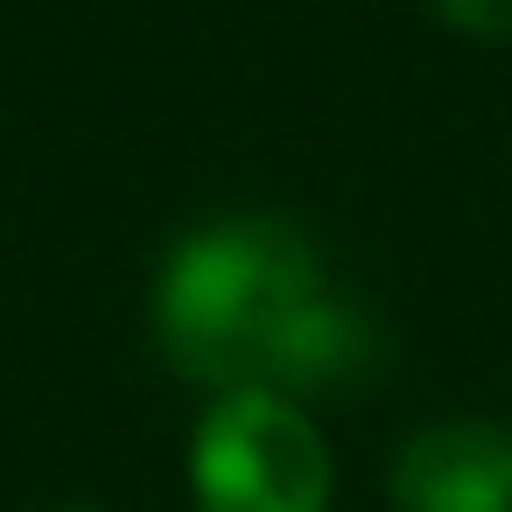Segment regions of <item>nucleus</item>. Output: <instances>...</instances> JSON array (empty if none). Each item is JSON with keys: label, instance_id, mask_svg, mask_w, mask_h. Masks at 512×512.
<instances>
[{"label": "nucleus", "instance_id": "f257e3e1", "mask_svg": "<svg viewBox=\"0 0 512 512\" xmlns=\"http://www.w3.org/2000/svg\"><path fill=\"white\" fill-rule=\"evenodd\" d=\"M155 330L176 372L218 393H351L379 372V330L323 288L309 239L281 218L190 232L155 288Z\"/></svg>", "mask_w": 512, "mask_h": 512}, {"label": "nucleus", "instance_id": "f03ea898", "mask_svg": "<svg viewBox=\"0 0 512 512\" xmlns=\"http://www.w3.org/2000/svg\"><path fill=\"white\" fill-rule=\"evenodd\" d=\"M190 484L204 512H323L330 449L281 393H218L197 421Z\"/></svg>", "mask_w": 512, "mask_h": 512}, {"label": "nucleus", "instance_id": "7ed1b4c3", "mask_svg": "<svg viewBox=\"0 0 512 512\" xmlns=\"http://www.w3.org/2000/svg\"><path fill=\"white\" fill-rule=\"evenodd\" d=\"M400 512H512V428L428 421L393 463Z\"/></svg>", "mask_w": 512, "mask_h": 512}, {"label": "nucleus", "instance_id": "20e7f679", "mask_svg": "<svg viewBox=\"0 0 512 512\" xmlns=\"http://www.w3.org/2000/svg\"><path fill=\"white\" fill-rule=\"evenodd\" d=\"M442 15L463 36H484V43H505L512 36V0H442Z\"/></svg>", "mask_w": 512, "mask_h": 512}, {"label": "nucleus", "instance_id": "39448f33", "mask_svg": "<svg viewBox=\"0 0 512 512\" xmlns=\"http://www.w3.org/2000/svg\"><path fill=\"white\" fill-rule=\"evenodd\" d=\"M71 512H78V505H71Z\"/></svg>", "mask_w": 512, "mask_h": 512}]
</instances>
